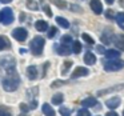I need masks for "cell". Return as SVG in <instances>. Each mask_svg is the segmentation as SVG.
<instances>
[{
  "label": "cell",
  "instance_id": "obj_24",
  "mask_svg": "<svg viewBox=\"0 0 124 116\" xmlns=\"http://www.w3.org/2000/svg\"><path fill=\"white\" fill-rule=\"evenodd\" d=\"M0 116H12L11 111L4 105H0Z\"/></svg>",
  "mask_w": 124,
  "mask_h": 116
},
{
  "label": "cell",
  "instance_id": "obj_34",
  "mask_svg": "<svg viewBox=\"0 0 124 116\" xmlns=\"http://www.w3.org/2000/svg\"><path fill=\"white\" fill-rule=\"evenodd\" d=\"M43 9H44V12H46L47 16H49V17L52 16V11L49 9V7H48V6H44V7H43Z\"/></svg>",
  "mask_w": 124,
  "mask_h": 116
},
{
  "label": "cell",
  "instance_id": "obj_7",
  "mask_svg": "<svg viewBox=\"0 0 124 116\" xmlns=\"http://www.w3.org/2000/svg\"><path fill=\"white\" fill-rule=\"evenodd\" d=\"M89 6H91L92 11L96 15H100L103 12V6H101V3H100V0H91Z\"/></svg>",
  "mask_w": 124,
  "mask_h": 116
},
{
  "label": "cell",
  "instance_id": "obj_43",
  "mask_svg": "<svg viewBox=\"0 0 124 116\" xmlns=\"http://www.w3.org/2000/svg\"><path fill=\"white\" fill-rule=\"evenodd\" d=\"M0 22H1V16H0Z\"/></svg>",
  "mask_w": 124,
  "mask_h": 116
},
{
  "label": "cell",
  "instance_id": "obj_18",
  "mask_svg": "<svg viewBox=\"0 0 124 116\" xmlns=\"http://www.w3.org/2000/svg\"><path fill=\"white\" fill-rule=\"evenodd\" d=\"M56 23L60 25V27H63V28H68V27H70V22H68L67 19H64V17H62V16L56 17Z\"/></svg>",
  "mask_w": 124,
  "mask_h": 116
},
{
  "label": "cell",
  "instance_id": "obj_8",
  "mask_svg": "<svg viewBox=\"0 0 124 116\" xmlns=\"http://www.w3.org/2000/svg\"><path fill=\"white\" fill-rule=\"evenodd\" d=\"M105 105H107L108 108H111V109H115V108H117L119 105H120V97H117V96L111 97V99H108L107 101H105Z\"/></svg>",
  "mask_w": 124,
  "mask_h": 116
},
{
  "label": "cell",
  "instance_id": "obj_32",
  "mask_svg": "<svg viewBox=\"0 0 124 116\" xmlns=\"http://www.w3.org/2000/svg\"><path fill=\"white\" fill-rule=\"evenodd\" d=\"M56 32H57L56 27H51V28H49V32H48V38H54Z\"/></svg>",
  "mask_w": 124,
  "mask_h": 116
},
{
  "label": "cell",
  "instance_id": "obj_9",
  "mask_svg": "<svg viewBox=\"0 0 124 116\" xmlns=\"http://www.w3.org/2000/svg\"><path fill=\"white\" fill-rule=\"evenodd\" d=\"M89 73V71L87 70V68H84V67H78V68H75V71L72 72V75H71V77H80V76H87Z\"/></svg>",
  "mask_w": 124,
  "mask_h": 116
},
{
  "label": "cell",
  "instance_id": "obj_38",
  "mask_svg": "<svg viewBox=\"0 0 124 116\" xmlns=\"http://www.w3.org/2000/svg\"><path fill=\"white\" fill-rule=\"evenodd\" d=\"M105 116H119V115H117V113L115 112V111H109V112H108V113H107V115H105Z\"/></svg>",
  "mask_w": 124,
  "mask_h": 116
},
{
  "label": "cell",
  "instance_id": "obj_25",
  "mask_svg": "<svg viewBox=\"0 0 124 116\" xmlns=\"http://www.w3.org/2000/svg\"><path fill=\"white\" fill-rule=\"evenodd\" d=\"M116 22H117L119 25L123 27L124 25V12H119V14L116 15Z\"/></svg>",
  "mask_w": 124,
  "mask_h": 116
},
{
  "label": "cell",
  "instance_id": "obj_1",
  "mask_svg": "<svg viewBox=\"0 0 124 116\" xmlns=\"http://www.w3.org/2000/svg\"><path fill=\"white\" fill-rule=\"evenodd\" d=\"M8 72H9V77L3 80V88L7 92H12L15 89H17V87H19V76L14 73L15 72L14 70L8 71Z\"/></svg>",
  "mask_w": 124,
  "mask_h": 116
},
{
  "label": "cell",
  "instance_id": "obj_40",
  "mask_svg": "<svg viewBox=\"0 0 124 116\" xmlns=\"http://www.w3.org/2000/svg\"><path fill=\"white\" fill-rule=\"evenodd\" d=\"M105 15H107L108 17H112V11H107V14H105Z\"/></svg>",
  "mask_w": 124,
  "mask_h": 116
},
{
  "label": "cell",
  "instance_id": "obj_29",
  "mask_svg": "<svg viewBox=\"0 0 124 116\" xmlns=\"http://www.w3.org/2000/svg\"><path fill=\"white\" fill-rule=\"evenodd\" d=\"M78 116H91V113H89L88 109H85V108H81V109L78 111Z\"/></svg>",
  "mask_w": 124,
  "mask_h": 116
},
{
  "label": "cell",
  "instance_id": "obj_37",
  "mask_svg": "<svg viewBox=\"0 0 124 116\" xmlns=\"http://www.w3.org/2000/svg\"><path fill=\"white\" fill-rule=\"evenodd\" d=\"M36 107H38V103H36L35 101V100H33V101L32 103H31V105H30V108H31V109H35V108Z\"/></svg>",
  "mask_w": 124,
  "mask_h": 116
},
{
  "label": "cell",
  "instance_id": "obj_2",
  "mask_svg": "<svg viewBox=\"0 0 124 116\" xmlns=\"http://www.w3.org/2000/svg\"><path fill=\"white\" fill-rule=\"evenodd\" d=\"M30 48L35 56H40L43 54V48H44V39L40 36H35L30 43Z\"/></svg>",
  "mask_w": 124,
  "mask_h": 116
},
{
  "label": "cell",
  "instance_id": "obj_42",
  "mask_svg": "<svg viewBox=\"0 0 124 116\" xmlns=\"http://www.w3.org/2000/svg\"><path fill=\"white\" fill-rule=\"evenodd\" d=\"M19 116H28V115H25V113H22V115H19Z\"/></svg>",
  "mask_w": 124,
  "mask_h": 116
},
{
  "label": "cell",
  "instance_id": "obj_17",
  "mask_svg": "<svg viewBox=\"0 0 124 116\" xmlns=\"http://www.w3.org/2000/svg\"><path fill=\"white\" fill-rule=\"evenodd\" d=\"M63 100H64L63 93H56V95H54V97H52V104L60 105V104L63 103Z\"/></svg>",
  "mask_w": 124,
  "mask_h": 116
},
{
  "label": "cell",
  "instance_id": "obj_27",
  "mask_svg": "<svg viewBox=\"0 0 124 116\" xmlns=\"http://www.w3.org/2000/svg\"><path fill=\"white\" fill-rule=\"evenodd\" d=\"M8 46V39L6 36H0V49H4Z\"/></svg>",
  "mask_w": 124,
  "mask_h": 116
},
{
  "label": "cell",
  "instance_id": "obj_39",
  "mask_svg": "<svg viewBox=\"0 0 124 116\" xmlns=\"http://www.w3.org/2000/svg\"><path fill=\"white\" fill-rule=\"evenodd\" d=\"M0 1H1L3 4H8V3H11L12 0H0Z\"/></svg>",
  "mask_w": 124,
  "mask_h": 116
},
{
  "label": "cell",
  "instance_id": "obj_10",
  "mask_svg": "<svg viewBox=\"0 0 124 116\" xmlns=\"http://www.w3.org/2000/svg\"><path fill=\"white\" fill-rule=\"evenodd\" d=\"M105 57H107V60H116L120 57V51H117V49H107L105 51Z\"/></svg>",
  "mask_w": 124,
  "mask_h": 116
},
{
  "label": "cell",
  "instance_id": "obj_22",
  "mask_svg": "<svg viewBox=\"0 0 124 116\" xmlns=\"http://www.w3.org/2000/svg\"><path fill=\"white\" fill-rule=\"evenodd\" d=\"M109 31H105V32L104 33H103V35H101V40H103V43H104V44H109L111 43V36H109Z\"/></svg>",
  "mask_w": 124,
  "mask_h": 116
},
{
  "label": "cell",
  "instance_id": "obj_11",
  "mask_svg": "<svg viewBox=\"0 0 124 116\" xmlns=\"http://www.w3.org/2000/svg\"><path fill=\"white\" fill-rule=\"evenodd\" d=\"M27 76H28V79H31V80H35V79L39 76L38 67H35V65H30V67L27 68Z\"/></svg>",
  "mask_w": 124,
  "mask_h": 116
},
{
  "label": "cell",
  "instance_id": "obj_23",
  "mask_svg": "<svg viewBox=\"0 0 124 116\" xmlns=\"http://www.w3.org/2000/svg\"><path fill=\"white\" fill-rule=\"evenodd\" d=\"M72 51L75 52V54H79V52L81 51V43L80 41H78V40H75L72 43Z\"/></svg>",
  "mask_w": 124,
  "mask_h": 116
},
{
  "label": "cell",
  "instance_id": "obj_35",
  "mask_svg": "<svg viewBox=\"0 0 124 116\" xmlns=\"http://www.w3.org/2000/svg\"><path fill=\"white\" fill-rule=\"evenodd\" d=\"M96 51L99 52V54H105V49H104V47H103V46H97L96 47Z\"/></svg>",
  "mask_w": 124,
  "mask_h": 116
},
{
  "label": "cell",
  "instance_id": "obj_14",
  "mask_svg": "<svg viewBox=\"0 0 124 116\" xmlns=\"http://www.w3.org/2000/svg\"><path fill=\"white\" fill-rule=\"evenodd\" d=\"M35 28L39 32H44V31L48 30V24H47V22H44V20H38V22L35 23Z\"/></svg>",
  "mask_w": 124,
  "mask_h": 116
},
{
  "label": "cell",
  "instance_id": "obj_15",
  "mask_svg": "<svg viewBox=\"0 0 124 116\" xmlns=\"http://www.w3.org/2000/svg\"><path fill=\"white\" fill-rule=\"evenodd\" d=\"M57 49V54L62 55V56H68L71 54V48L67 46H60V47H56Z\"/></svg>",
  "mask_w": 124,
  "mask_h": 116
},
{
  "label": "cell",
  "instance_id": "obj_31",
  "mask_svg": "<svg viewBox=\"0 0 124 116\" xmlns=\"http://www.w3.org/2000/svg\"><path fill=\"white\" fill-rule=\"evenodd\" d=\"M71 65H72V62H65L64 63V67H63V73H64V75L68 72V68H70Z\"/></svg>",
  "mask_w": 124,
  "mask_h": 116
},
{
  "label": "cell",
  "instance_id": "obj_5",
  "mask_svg": "<svg viewBox=\"0 0 124 116\" xmlns=\"http://www.w3.org/2000/svg\"><path fill=\"white\" fill-rule=\"evenodd\" d=\"M27 35H28L27 30H24V28H22V27L15 28V30L12 31V36H14L17 41H24L25 39H27Z\"/></svg>",
  "mask_w": 124,
  "mask_h": 116
},
{
  "label": "cell",
  "instance_id": "obj_21",
  "mask_svg": "<svg viewBox=\"0 0 124 116\" xmlns=\"http://www.w3.org/2000/svg\"><path fill=\"white\" fill-rule=\"evenodd\" d=\"M71 43H73V41H72V38H71L70 35H64L62 38V46H67L68 47Z\"/></svg>",
  "mask_w": 124,
  "mask_h": 116
},
{
  "label": "cell",
  "instance_id": "obj_12",
  "mask_svg": "<svg viewBox=\"0 0 124 116\" xmlns=\"http://www.w3.org/2000/svg\"><path fill=\"white\" fill-rule=\"evenodd\" d=\"M84 62L88 65H93L95 63H96V56H95L92 52H87V54L84 55Z\"/></svg>",
  "mask_w": 124,
  "mask_h": 116
},
{
  "label": "cell",
  "instance_id": "obj_44",
  "mask_svg": "<svg viewBox=\"0 0 124 116\" xmlns=\"http://www.w3.org/2000/svg\"><path fill=\"white\" fill-rule=\"evenodd\" d=\"M123 116H124V111H123Z\"/></svg>",
  "mask_w": 124,
  "mask_h": 116
},
{
  "label": "cell",
  "instance_id": "obj_26",
  "mask_svg": "<svg viewBox=\"0 0 124 116\" xmlns=\"http://www.w3.org/2000/svg\"><path fill=\"white\" fill-rule=\"evenodd\" d=\"M59 112L62 116H71V109L67 107H60L59 108Z\"/></svg>",
  "mask_w": 124,
  "mask_h": 116
},
{
  "label": "cell",
  "instance_id": "obj_20",
  "mask_svg": "<svg viewBox=\"0 0 124 116\" xmlns=\"http://www.w3.org/2000/svg\"><path fill=\"white\" fill-rule=\"evenodd\" d=\"M51 1H52V4H55L56 7H59L62 9L67 8V3H65L64 0H51Z\"/></svg>",
  "mask_w": 124,
  "mask_h": 116
},
{
  "label": "cell",
  "instance_id": "obj_30",
  "mask_svg": "<svg viewBox=\"0 0 124 116\" xmlns=\"http://www.w3.org/2000/svg\"><path fill=\"white\" fill-rule=\"evenodd\" d=\"M115 46L117 47L119 49H121V51H124V40H123L121 38L119 39V40H116V41H115Z\"/></svg>",
  "mask_w": 124,
  "mask_h": 116
},
{
  "label": "cell",
  "instance_id": "obj_19",
  "mask_svg": "<svg viewBox=\"0 0 124 116\" xmlns=\"http://www.w3.org/2000/svg\"><path fill=\"white\" fill-rule=\"evenodd\" d=\"M25 4H27V7L30 9H32V11H38V9H39V4L36 3L35 0H27Z\"/></svg>",
  "mask_w": 124,
  "mask_h": 116
},
{
  "label": "cell",
  "instance_id": "obj_41",
  "mask_svg": "<svg viewBox=\"0 0 124 116\" xmlns=\"http://www.w3.org/2000/svg\"><path fill=\"white\" fill-rule=\"evenodd\" d=\"M113 1H115V0H105V3L107 4H113Z\"/></svg>",
  "mask_w": 124,
  "mask_h": 116
},
{
  "label": "cell",
  "instance_id": "obj_13",
  "mask_svg": "<svg viewBox=\"0 0 124 116\" xmlns=\"http://www.w3.org/2000/svg\"><path fill=\"white\" fill-rule=\"evenodd\" d=\"M96 104H97V100L95 99V97H92V96L81 100V105H83V107H95Z\"/></svg>",
  "mask_w": 124,
  "mask_h": 116
},
{
  "label": "cell",
  "instance_id": "obj_33",
  "mask_svg": "<svg viewBox=\"0 0 124 116\" xmlns=\"http://www.w3.org/2000/svg\"><path fill=\"white\" fill-rule=\"evenodd\" d=\"M20 109H22L23 113H24V112H28V109H30V105H27L25 103H22V104H20Z\"/></svg>",
  "mask_w": 124,
  "mask_h": 116
},
{
  "label": "cell",
  "instance_id": "obj_6",
  "mask_svg": "<svg viewBox=\"0 0 124 116\" xmlns=\"http://www.w3.org/2000/svg\"><path fill=\"white\" fill-rule=\"evenodd\" d=\"M121 89H124V83L123 84H117V85H113V87H109V88L100 89V91H97V96H103V95H107V93H112V92L121 91Z\"/></svg>",
  "mask_w": 124,
  "mask_h": 116
},
{
  "label": "cell",
  "instance_id": "obj_16",
  "mask_svg": "<svg viewBox=\"0 0 124 116\" xmlns=\"http://www.w3.org/2000/svg\"><path fill=\"white\" fill-rule=\"evenodd\" d=\"M43 112L46 116H55V111L49 104H43Z\"/></svg>",
  "mask_w": 124,
  "mask_h": 116
},
{
  "label": "cell",
  "instance_id": "obj_28",
  "mask_svg": "<svg viewBox=\"0 0 124 116\" xmlns=\"http://www.w3.org/2000/svg\"><path fill=\"white\" fill-rule=\"evenodd\" d=\"M81 38H83V40H85V43H88V44H93V38H91V36L88 35V33H83L81 35Z\"/></svg>",
  "mask_w": 124,
  "mask_h": 116
},
{
  "label": "cell",
  "instance_id": "obj_4",
  "mask_svg": "<svg viewBox=\"0 0 124 116\" xmlns=\"http://www.w3.org/2000/svg\"><path fill=\"white\" fill-rule=\"evenodd\" d=\"M0 16H1V23H3L4 25H9L15 19L14 12H12L11 8H4L3 11H1V14H0Z\"/></svg>",
  "mask_w": 124,
  "mask_h": 116
},
{
  "label": "cell",
  "instance_id": "obj_3",
  "mask_svg": "<svg viewBox=\"0 0 124 116\" xmlns=\"http://www.w3.org/2000/svg\"><path fill=\"white\" fill-rule=\"evenodd\" d=\"M124 67V62L120 59L116 60H105L104 62V70L107 72H113V71H119Z\"/></svg>",
  "mask_w": 124,
  "mask_h": 116
},
{
  "label": "cell",
  "instance_id": "obj_36",
  "mask_svg": "<svg viewBox=\"0 0 124 116\" xmlns=\"http://www.w3.org/2000/svg\"><path fill=\"white\" fill-rule=\"evenodd\" d=\"M62 84H63V81H62V80H56V81H54V84H52V87L55 88V87H59V85H62Z\"/></svg>",
  "mask_w": 124,
  "mask_h": 116
}]
</instances>
